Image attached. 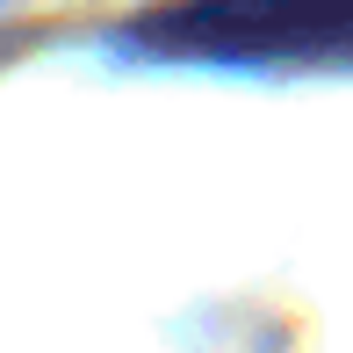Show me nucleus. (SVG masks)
Wrapping results in <instances>:
<instances>
[{"label": "nucleus", "mask_w": 353, "mask_h": 353, "mask_svg": "<svg viewBox=\"0 0 353 353\" xmlns=\"http://www.w3.org/2000/svg\"><path fill=\"white\" fill-rule=\"evenodd\" d=\"M144 43L223 65H325L353 58V0H173L144 14Z\"/></svg>", "instance_id": "nucleus-1"}]
</instances>
